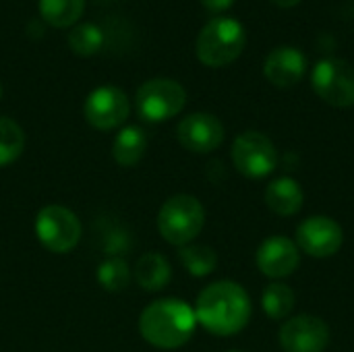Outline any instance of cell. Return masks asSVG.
<instances>
[{
  "mask_svg": "<svg viewBox=\"0 0 354 352\" xmlns=\"http://www.w3.org/2000/svg\"><path fill=\"white\" fill-rule=\"evenodd\" d=\"M195 317L216 336H234L251 319V299L241 284L222 280L199 295Z\"/></svg>",
  "mask_w": 354,
  "mask_h": 352,
  "instance_id": "6da1fadb",
  "label": "cell"
},
{
  "mask_svg": "<svg viewBox=\"0 0 354 352\" xmlns=\"http://www.w3.org/2000/svg\"><path fill=\"white\" fill-rule=\"evenodd\" d=\"M195 311L180 299H160L147 305L139 317V332L145 342L158 349H178L195 332Z\"/></svg>",
  "mask_w": 354,
  "mask_h": 352,
  "instance_id": "7a4b0ae2",
  "label": "cell"
},
{
  "mask_svg": "<svg viewBox=\"0 0 354 352\" xmlns=\"http://www.w3.org/2000/svg\"><path fill=\"white\" fill-rule=\"evenodd\" d=\"M245 44H247L245 27L236 19L218 17L212 19L197 35L195 52L205 66L220 68L234 62L243 54Z\"/></svg>",
  "mask_w": 354,
  "mask_h": 352,
  "instance_id": "3957f363",
  "label": "cell"
},
{
  "mask_svg": "<svg viewBox=\"0 0 354 352\" xmlns=\"http://www.w3.org/2000/svg\"><path fill=\"white\" fill-rule=\"evenodd\" d=\"M205 224V210L193 195L170 197L158 214V230L164 241L176 247L189 245Z\"/></svg>",
  "mask_w": 354,
  "mask_h": 352,
  "instance_id": "277c9868",
  "label": "cell"
},
{
  "mask_svg": "<svg viewBox=\"0 0 354 352\" xmlns=\"http://www.w3.org/2000/svg\"><path fill=\"white\" fill-rule=\"evenodd\" d=\"M187 104V91L172 79L145 81L135 98L137 112L147 122H164L176 116Z\"/></svg>",
  "mask_w": 354,
  "mask_h": 352,
  "instance_id": "5b68a950",
  "label": "cell"
},
{
  "mask_svg": "<svg viewBox=\"0 0 354 352\" xmlns=\"http://www.w3.org/2000/svg\"><path fill=\"white\" fill-rule=\"evenodd\" d=\"M35 234L48 251L68 253L81 241V222L62 205H46L35 218Z\"/></svg>",
  "mask_w": 354,
  "mask_h": 352,
  "instance_id": "8992f818",
  "label": "cell"
},
{
  "mask_svg": "<svg viewBox=\"0 0 354 352\" xmlns=\"http://www.w3.org/2000/svg\"><path fill=\"white\" fill-rule=\"evenodd\" d=\"M311 83L315 93L336 108L354 106V68L340 58H324L315 64Z\"/></svg>",
  "mask_w": 354,
  "mask_h": 352,
  "instance_id": "52a82bcc",
  "label": "cell"
},
{
  "mask_svg": "<svg viewBox=\"0 0 354 352\" xmlns=\"http://www.w3.org/2000/svg\"><path fill=\"white\" fill-rule=\"evenodd\" d=\"M234 168L247 178H263L274 172L278 154L274 143L257 131H247L234 139L232 145Z\"/></svg>",
  "mask_w": 354,
  "mask_h": 352,
  "instance_id": "ba28073f",
  "label": "cell"
},
{
  "mask_svg": "<svg viewBox=\"0 0 354 352\" xmlns=\"http://www.w3.org/2000/svg\"><path fill=\"white\" fill-rule=\"evenodd\" d=\"M131 112V102L120 87L104 85L93 89L83 106L85 120L97 131H110L120 127Z\"/></svg>",
  "mask_w": 354,
  "mask_h": 352,
  "instance_id": "9c48e42d",
  "label": "cell"
},
{
  "mask_svg": "<svg viewBox=\"0 0 354 352\" xmlns=\"http://www.w3.org/2000/svg\"><path fill=\"white\" fill-rule=\"evenodd\" d=\"M344 232L340 224L328 216H311L297 228L299 247L311 257H332L340 251Z\"/></svg>",
  "mask_w": 354,
  "mask_h": 352,
  "instance_id": "30bf717a",
  "label": "cell"
},
{
  "mask_svg": "<svg viewBox=\"0 0 354 352\" xmlns=\"http://www.w3.org/2000/svg\"><path fill=\"white\" fill-rule=\"evenodd\" d=\"M330 344V328L315 315H299L280 328L284 352H324Z\"/></svg>",
  "mask_w": 354,
  "mask_h": 352,
  "instance_id": "8fae6325",
  "label": "cell"
},
{
  "mask_svg": "<svg viewBox=\"0 0 354 352\" xmlns=\"http://www.w3.org/2000/svg\"><path fill=\"white\" fill-rule=\"evenodd\" d=\"M178 143L193 154H209L224 141V124L218 116L207 112H195L185 116L176 127Z\"/></svg>",
  "mask_w": 354,
  "mask_h": 352,
  "instance_id": "7c38bea8",
  "label": "cell"
},
{
  "mask_svg": "<svg viewBox=\"0 0 354 352\" xmlns=\"http://www.w3.org/2000/svg\"><path fill=\"white\" fill-rule=\"evenodd\" d=\"M255 261L263 276L272 280H280L297 272L301 263V253H299V247L290 239L272 237L261 243V247L257 249Z\"/></svg>",
  "mask_w": 354,
  "mask_h": 352,
  "instance_id": "4fadbf2b",
  "label": "cell"
},
{
  "mask_svg": "<svg viewBox=\"0 0 354 352\" xmlns=\"http://www.w3.org/2000/svg\"><path fill=\"white\" fill-rule=\"evenodd\" d=\"M305 71H307V60L303 52L290 46L276 48L274 52H270L263 64V73L268 81L276 87L297 85L305 77Z\"/></svg>",
  "mask_w": 354,
  "mask_h": 352,
  "instance_id": "5bb4252c",
  "label": "cell"
},
{
  "mask_svg": "<svg viewBox=\"0 0 354 352\" xmlns=\"http://www.w3.org/2000/svg\"><path fill=\"white\" fill-rule=\"evenodd\" d=\"M303 201H305V193H303L301 185L288 176L274 180L266 191V203L278 216L299 214L303 207Z\"/></svg>",
  "mask_w": 354,
  "mask_h": 352,
  "instance_id": "9a60e30c",
  "label": "cell"
},
{
  "mask_svg": "<svg viewBox=\"0 0 354 352\" xmlns=\"http://www.w3.org/2000/svg\"><path fill=\"white\" fill-rule=\"evenodd\" d=\"M172 268L160 253H145L135 266V280L147 293H158L170 284Z\"/></svg>",
  "mask_w": 354,
  "mask_h": 352,
  "instance_id": "2e32d148",
  "label": "cell"
},
{
  "mask_svg": "<svg viewBox=\"0 0 354 352\" xmlns=\"http://www.w3.org/2000/svg\"><path fill=\"white\" fill-rule=\"evenodd\" d=\"M147 149V135L141 127H124L116 137H114V143H112V158L124 166V168H131L135 166L143 154Z\"/></svg>",
  "mask_w": 354,
  "mask_h": 352,
  "instance_id": "e0dca14e",
  "label": "cell"
},
{
  "mask_svg": "<svg viewBox=\"0 0 354 352\" xmlns=\"http://www.w3.org/2000/svg\"><path fill=\"white\" fill-rule=\"evenodd\" d=\"M85 0H39V12L52 27H71L79 21Z\"/></svg>",
  "mask_w": 354,
  "mask_h": 352,
  "instance_id": "ac0fdd59",
  "label": "cell"
},
{
  "mask_svg": "<svg viewBox=\"0 0 354 352\" xmlns=\"http://www.w3.org/2000/svg\"><path fill=\"white\" fill-rule=\"evenodd\" d=\"M178 257H180L183 266L187 268V272L197 278L212 274L218 266L216 251L205 245H185V247H180Z\"/></svg>",
  "mask_w": 354,
  "mask_h": 352,
  "instance_id": "d6986e66",
  "label": "cell"
},
{
  "mask_svg": "<svg viewBox=\"0 0 354 352\" xmlns=\"http://www.w3.org/2000/svg\"><path fill=\"white\" fill-rule=\"evenodd\" d=\"M95 278L100 286L108 293H120L131 282V268L122 257H108L104 263H100Z\"/></svg>",
  "mask_w": 354,
  "mask_h": 352,
  "instance_id": "ffe728a7",
  "label": "cell"
},
{
  "mask_svg": "<svg viewBox=\"0 0 354 352\" xmlns=\"http://www.w3.org/2000/svg\"><path fill=\"white\" fill-rule=\"evenodd\" d=\"M261 307L268 317L272 319H284L295 307V293L290 286L282 282H274L266 288L261 297Z\"/></svg>",
  "mask_w": 354,
  "mask_h": 352,
  "instance_id": "44dd1931",
  "label": "cell"
},
{
  "mask_svg": "<svg viewBox=\"0 0 354 352\" xmlns=\"http://www.w3.org/2000/svg\"><path fill=\"white\" fill-rule=\"evenodd\" d=\"M23 147H25L23 129L15 120L0 116V168L12 164L23 154Z\"/></svg>",
  "mask_w": 354,
  "mask_h": 352,
  "instance_id": "7402d4cb",
  "label": "cell"
},
{
  "mask_svg": "<svg viewBox=\"0 0 354 352\" xmlns=\"http://www.w3.org/2000/svg\"><path fill=\"white\" fill-rule=\"evenodd\" d=\"M68 46L79 56H91L104 46V33L95 23H81L68 31Z\"/></svg>",
  "mask_w": 354,
  "mask_h": 352,
  "instance_id": "603a6c76",
  "label": "cell"
},
{
  "mask_svg": "<svg viewBox=\"0 0 354 352\" xmlns=\"http://www.w3.org/2000/svg\"><path fill=\"white\" fill-rule=\"evenodd\" d=\"M201 4L212 12H222L226 8H230L234 4V0H201Z\"/></svg>",
  "mask_w": 354,
  "mask_h": 352,
  "instance_id": "cb8c5ba5",
  "label": "cell"
},
{
  "mask_svg": "<svg viewBox=\"0 0 354 352\" xmlns=\"http://www.w3.org/2000/svg\"><path fill=\"white\" fill-rule=\"evenodd\" d=\"M276 6H282V8H290V6H297L301 0H272Z\"/></svg>",
  "mask_w": 354,
  "mask_h": 352,
  "instance_id": "d4e9b609",
  "label": "cell"
},
{
  "mask_svg": "<svg viewBox=\"0 0 354 352\" xmlns=\"http://www.w3.org/2000/svg\"><path fill=\"white\" fill-rule=\"evenodd\" d=\"M0 100H2V85H0Z\"/></svg>",
  "mask_w": 354,
  "mask_h": 352,
  "instance_id": "484cf974",
  "label": "cell"
},
{
  "mask_svg": "<svg viewBox=\"0 0 354 352\" xmlns=\"http://www.w3.org/2000/svg\"><path fill=\"white\" fill-rule=\"evenodd\" d=\"M232 352H239V351H232Z\"/></svg>",
  "mask_w": 354,
  "mask_h": 352,
  "instance_id": "4316f807",
  "label": "cell"
}]
</instances>
